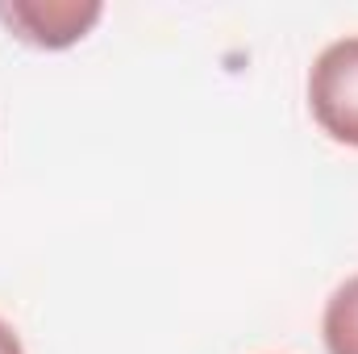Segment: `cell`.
I'll use <instances>...</instances> for the list:
<instances>
[{
	"mask_svg": "<svg viewBox=\"0 0 358 354\" xmlns=\"http://www.w3.org/2000/svg\"><path fill=\"white\" fill-rule=\"evenodd\" d=\"M308 108L334 142L358 146V38H338L317 55Z\"/></svg>",
	"mask_w": 358,
	"mask_h": 354,
	"instance_id": "1",
	"label": "cell"
},
{
	"mask_svg": "<svg viewBox=\"0 0 358 354\" xmlns=\"http://www.w3.org/2000/svg\"><path fill=\"white\" fill-rule=\"evenodd\" d=\"M104 17L96 0H0V21L13 38L38 50H63L88 38V29Z\"/></svg>",
	"mask_w": 358,
	"mask_h": 354,
	"instance_id": "2",
	"label": "cell"
},
{
	"mask_svg": "<svg viewBox=\"0 0 358 354\" xmlns=\"http://www.w3.org/2000/svg\"><path fill=\"white\" fill-rule=\"evenodd\" d=\"M325 351L329 354H358V275H350L325 304Z\"/></svg>",
	"mask_w": 358,
	"mask_h": 354,
	"instance_id": "3",
	"label": "cell"
},
{
	"mask_svg": "<svg viewBox=\"0 0 358 354\" xmlns=\"http://www.w3.org/2000/svg\"><path fill=\"white\" fill-rule=\"evenodd\" d=\"M0 354H25V346H21V338H17V330L0 317Z\"/></svg>",
	"mask_w": 358,
	"mask_h": 354,
	"instance_id": "4",
	"label": "cell"
}]
</instances>
